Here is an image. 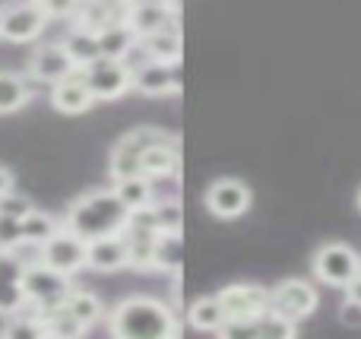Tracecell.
Segmentation results:
<instances>
[{
    "label": "cell",
    "instance_id": "6da1fadb",
    "mask_svg": "<svg viewBox=\"0 0 361 339\" xmlns=\"http://www.w3.org/2000/svg\"><path fill=\"white\" fill-rule=\"evenodd\" d=\"M130 219V209L124 207V200L118 197L114 187H95L80 194L67 207V219L63 228H70L73 235L92 241L105 238V235H121Z\"/></svg>",
    "mask_w": 361,
    "mask_h": 339
},
{
    "label": "cell",
    "instance_id": "7a4b0ae2",
    "mask_svg": "<svg viewBox=\"0 0 361 339\" xmlns=\"http://www.w3.org/2000/svg\"><path fill=\"white\" fill-rule=\"evenodd\" d=\"M108 333L118 339H175L180 323L169 304L149 295H133L108 314Z\"/></svg>",
    "mask_w": 361,
    "mask_h": 339
},
{
    "label": "cell",
    "instance_id": "3957f363",
    "mask_svg": "<svg viewBox=\"0 0 361 339\" xmlns=\"http://www.w3.org/2000/svg\"><path fill=\"white\" fill-rule=\"evenodd\" d=\"M80 76L86 80V86L92 89L95 101H114L121 95H127L133 89V76L127 61L121 57H95L86 67H80Z\"/></svg>",
    "mask_w": 361,
    "mask_h": 339
},
{
    "label": "cell",
    "instance_id": "277c9868",
    "mask_svg": "<svg viewBox=\"0 0 361 339\" xmlns=\"http://www.w3.org/2000/svg\"><path fill=\"white\" fill-rule=\"evenodd\" d=\"M311 270L324 285H333V289H349L352 279L361 273V257H358L355 247L343 245V241H330V245L317 247Z\"/></svg>",
    "mask_w": 361,
    "mask_h": 339
},
{
    "label": "cell",
    "instance_id": "5b68a950",
    "mask_svg": "<svg viewBox=\"0 0 361 339\" xmlns=\"http://www.w3.org/2000/svg\"><path fill=\"white\" fill-rule=\"evenodd\" d=\"M165 140H175V137L165 130H156V127H137V130L124 133V137L111 146V165H108L111 178L121 181V178L140 175V159H143V152L156 143H165Z\"/></svg>",
    "mask_w": 361,
    "mask_h": 339
},
{
    "label": "cell",
    "instance_id": "8992f818",
    "mask_svg": "<svg viewBox=\"0 0 361 339\" xmlns=\"http://www.w3.org/2000/svg\"><path fill=\"white\" fill-rule=\"evenodd\" d=\"M73 289L70 285V276L63 273L51 270L48 264H25V273H23V295H25V304L32 308H51V304H61L67 298V292Z\"/></svg>",
    "mask_w": 361,
    "mask_h": 339
},
{
    "label": "cell",
    "instance_id": "52a82bcc",
    "mask_svg": "<svg viewBox=\"0 0 361 339\" xmlns=\"http://www.w3.org/2000/svg\"><path fill=\"white\" fill-rule=\"evenodd\" d=\"M127 67H130V76H133V89L143 92V95H149V99H162V95H178L180 92L178 63L152 61V57L143 51V61H127Z\"/></svg>",
    "mask_w": 361,
    "mask_h": 339
},
{
    "label": "cell",
    "instance_id": "ba28073f",
    "mask_svg": "<svg viewBox=\"0 0 361 339\" xmlns=\"http://www.w3.org/2000/svg\"><path fill=\"white\" fill-rule=\"evenodd\" d=\"M269 311L288 321H307L317 311V289L307 279H282L269 289Z\"/></svg>",
    "mask_w": 361,
    "mask_h": 339
},
{
    "label": "cell",
    "instance_id": "9c48e42d",
    "mask_svg": "<svg viewBox=\"0 0 361 339\" xmlns=\"http://www.w3.org/2000/svg\"><path fill=\"white\" fill-rule=\"evenodd\" d=\"M42 264H48L51 270L73 276V273L86 270V238L73 235L70 228H57L48 241L42 245Z\"/></svg>",
    "mask_w": 361,
    "mask_h": 339
},
{
    "label": "cell",
    "instance_id": "30bf717a",
    "mask_svg": "<svg viewBox=\"0 0 361 339\" xmlns=\"http://www.w3.org/2000/svg\"><path fill=\"white\" fill-rule=\"evenodd\" d=\"M44 25H48V16H44V10L35 0L13 4L0 13V38H6V42H13V44L35 42Z\"/></svg>",
    "mask_w": 361,
    "mask_h": 339
},
{
    "label": "cell",
    "instance_id": "8fae6325",
    "mask_svg": "<svg viewBox=\"0 0 361 339\" xmlns=\"http://www.w3.org/2000/svg\"><path fill=\"white\" fill-rule=\"evenodd\" d=\"M206 209L216 219H241L250 209V190L238 178H219L206 190Z\"/></svg>",
    "mask_w": 361,
    "mask_h": 339
},
{
    "label": "cell",
    "instance_id": "7c38bea8",
    "mask_svg": "<svg viewBox=\"0 0 361 339\" xmlns=\"http://www.w3.org/2000/svg\"><path fill=\"white\" fill-rule=\"evenodd\" d=\"M219 302L228 317H260L269 311V292L254 283H235L219 292Z\"/></svg>",
    "mask_w": 361,
    "mask_h": 339
},
{
    "label": "cell",
    "instance_id": "4fadbf2b",
    "mask_svg": "<svg viewBox=\"0 0 361 339\" xmlns=\"http://www.w3.org/2000/svg\"><path fill=\"white\" fill-rule=\"evenodd\" d=\"M23 273L25 264L16 257V251H0V317L16 314L25 304Z\"/></svg>",
    "mask_w": 361,
    "mask_h": 339
},
{
    "label": "cell",
    "instance_id": "5bb4252c",
    "mask_svg": "<svg viewBox=\"0 0 361 339\" xmlns=\"http://www.w3.org/2000/svg\"><path fill=\"white\" fill-rule=\"evenodd\" d=\"M86 266L95 273H118L130 266L124 235H105V238L86 241Z\"/></svg>",
    "mask_w": 361,
    "mask_h": 339
},
{
    "label": "cell",
    "instance_id": "9a60e30c",
    "mask_svg": "<svg viewBox=\"0 0 361 339\" xmlns=\"http://www.w3.org/2000/svg\"><path fill=\"white\" fill-rule=\"evenodd\" d=\"M51 105L61 114H86L89 108L95 105V95H92V89L86 86V80L80 76V70L51 86Z\"/></svg>",
    "mask_w": 361,
    "mask_h": 339
},
{
    "label": "cell",
    "instance_id": "2e32d148",
    "mask_svg": "<svg viewBox=\"0 0 361 339\" xmlns=\"http://www.w3.org/2000/svg\"><path fill=\"white\" fill-rule=\"evenodd\" d=\"M29 73H32V80H42V82L54 86L57 80L76 73V63L70 61L63 44H42V48L29 57Z\"/></svg>",
    "mask_w": 361,
    "mask_h": 339
},
{
    "label": "cell",
    "instance_id": "e0dca14e",
    "mask_svg": "<svg viewBox=\"0 0 361 339\" xmlns=\"http://www.w3.org/2000/svg\"><path fill=\"white\" fill-rule=\"evenodd\" d=\"M127 25L137 32V38L152 35L156 29H165L169 23H178V13L165 6V0H133L124 13Z\"/></svg>",
    "mask_w": 361,
    "mask_h": 339
},
{
    "label": "cell",
    "instance_id": "ac0fdd59",
    "mask_svg": "<svg viewBox=\"0 0 361 339\" xmlns=\"http://www.w3.org/2000/svg\"><path fill=\"white\" fill-rule=\"evenodd\" d=\"M180 165V152H178V140H165V143H156L143 152L140 159V175H146L149 181H159V178H171Z\"/></svg>",
    "mask_w": 361,
    "mask_h": 339
},
{
    "label": "cell",
    "instance_id": "d6986e66",
    "mask_svg": "<svg viewBox=\"0 0 361 339\" xmlns=\"http://www.w3.org/2000/svg\"><path fill=\"white\" fill-rule=\"evenodd\" d=\"M140 48H143L152 61L178 63L180 61V29H178V23H169L165 29H156L152 35H143L140 38Z\"/></svg>",
    "mask_w": 361,
    "mask_h": 339
},
{
    "label": "cell",
    "instance_id": "ffe728a7",
    "mask_svg": "<svg viewBox=\"0 0 361 339\" xmlns=\"http://www.w3.org/2000/svg\"><path fill=\"white\" fill-rule=\"evenodd\" d=\"M225 321H228V314H225L219 295H209V298L203 295L187 308V323H190L193 330H200V333H219Z\"/></svg>",
    "mask_w": 361,
    "mask_h": 339
},
{
    "label": "cell",
    "instance_id": "44dd1931",
    "mask_svg": "<svg viewBox=\"0 0 361 339\" xmlns=\"http://www.w3.org/2000/svg\"><path fill=\"white\" fill-rule=\"evenodd\" d=\"M95 35H99V51L105 57H121V61H124V57L133 51V44L140 42L137 32L127 25V19H118V23L105 25V29H99Z\"/></svg>",
    "mask_w": 361,
    "mask_h": 339
},
{
    "label": "cell",
    "instance_id": "7402d4cb",
    "mask_svg": "<svg viewBox=\"0 0 361 339\" xmlns=\"http://www.w3.org/2000/svg\"><path fill=\"white\" fill-rule=\"evenodd\" d=\"M32 101V86L25 76L0 70V114H13Z\"/></svg>",
    "mask_w": 361,
    "mask_h": 339
},
{
    "label": "cell",
    "instance_id": "603a6c76",
    "mask_svg": "<svg viewBox=\"0 0 361 339\" xmlns=\"http://www.w3.org/2000/svg\"><path fill=\"white\" fill-rule=\"evenodd\" d=\"M63 308H67L86 330L105 317V308H102L99 295H95V292H86V289H70L67 298H63Z\"/></svg>",
    "mask_w": 361,
    "mask_h": 339
},
{
    "label": "cell",
    "instance_id": "cb8c5ba5",
    "mask_svg": "<svg viewBox=\"0 0 361 339\" xmlns=\"http://www.w3.org/2000/svg\"><path fill=\"white\" fill-rule=\"evenodd\" d=\"M63 51H67L70 61L76 63V70L86 67V63L95 61V57H102L99 35H95V32H89V29H82V25H76V29L67 35V42H63Z\"/></svg>",
    "mask_w": 361,
    "mask_h": 339
},
{
    "label": "cell",
    "instance_id": "d4e9b609",
    "mask_svg": "<svg viewBox=\"0 0 361 339\" xmlns=\"http://www.w3.org/2000/svg\"><path fill=\"white\" fill-rule=\"evenodd\" d=\"M19 226H23V245H38V247H42L44 241L57 232V228H61L54 216L42 213V209H35V207H32L29 213L19 219Z\"/></svg>",
    "mask_w": 361,
    "mask_h": 339
},
{
    "label": "cell",
    "instance_id": "484cf974",
    "mask_svg": "<svg viewBox=\"0 0 361 339\" xmlns=\"http://www.w3.org/2000/svg\"><path fill=\"white\" fill-rule=\"evenodd\" d=\"M152 270L178 273L180 270V232H159L152 247Z\"/></svg>",
    "mask_w": 361,
    "mask_h": 339
},
{
    "label": "cell",
    "instance_id": "4316f807",
    "mask_svg": "<svg viewBox=\"0 0 361 339\" xmlns=\"http://www.w3.org/2000/svg\"><path fill=\"white\" fill-rule=\"evenodd\" d=\"M114 190L118 197L124 200L127 209H140V207H149L156 197H152V181L146 175H130V178H121L114 181Z\"/></svg>",
    "mask_w": 361,
    "mask_h": 339
},
{
    "label": "cell",
    "instance_id": "83f0119b",
    "mask_svg": "<svg viewBox=\"0 0 361 339\" xmlns=\"http://www.w3.org/2000/svg\"><path fill=\"white\" fill-rule=\"evenodd\" d=\"M295 333H298V323L276 314V311L257 317V339H292Z\"/></svg>",
    "mask_w": 361,
    "mask_h": 339
},
{
    "label": "cell",
    "instance_id": "f1b7e54d",
    "mask_svg": "<svg viewBox=\"0 0 361 339\" xmlns=\"http://www.w3.org/2000/svg\"><path fill=\"white\" fill-rule=\"evenodd\" d=\"M19 245H23V226H19V219L0 213V251H16Z\"/></svg>",
    "mask_w": 361,
    "mask_h": 339
},
{
    "label": "cell",
    "instance_id": "f546056e",
    "mask_svg": "<svg viewBox=\"0 0 361 339\" xmlns=\"http://www.w3.org/2000/svg\"><path fill=\"white\" fill-rule=\"evenodd\" d=\"M156 203V216H159V228L162 232H180V207L175 200H152Z\"/></svg>",
    "mask_w": 361,
    "mask_h": 339
},
{
    "label": "cell",
    "instance_id": "4dcf8cb0",
    "mask_svg": "<svg viewBox=\"0 0 361 339\" xmlns=\"http://www.w3.org/2000/svg\"><path fill=\"white\" fill-rule=\"evenodd\" d=\"M29 209H32V200L23 194H16V190H6V194L0 197V213L13 216V219H23Z\"/></svg>",
    "mask_w": 361,
    "mask_h": 339
},
{
    "label": "cell",
    "instance_id": "1f68e13d",
    "mask_svg": "<svg viewBox=\"0 0 361 339\" xmlns=\"http://www.w3.org/2000/svg\"><path fill=\"white\" fill-rule=\"evenodd\" d=\"M35 4L42 6L48 19H63V16H76L80 0H35Z\"/></svg>",
    "mask_w": 361,
    "mask_h": 339
},
{
    "label": "cell",
    "instance_id": "d6a6232c",
    "mask_svg": "<svg viewBox=\"0 0 361 339\" xmlns=\"http://www.w3.org/2000/svg\"><path fill=\"white\" fill-rule=\"evenodd\" d=\"M339 321L345 323V327H361V302L358 298H345L343 308H339Z\"/></svg>",
    "mask_w": 361,
    "mask_h": 339
},
{
    "label": "cell",
    "instance_id": "836d02e7",
    "mask_svg": "<svg viewBox=\"0 0 361 339\" xmlns=\"http://www.w3.org/2000/svg\"><path fill=\"white\" fill-rule=\"evenodd\" d=\"M6 190H13V171L0 168V197H4Z\"/></svg>",
    "mask_w": 361,
    "mask_h": 339
},
{
    "label": "cell",
    "instance_id": "e575fe53",
    "mask_svg": "<svg viewBox=\"0 0 361 339\" xmlns=\"http://www.w3.org/2000/svg\"><path fill=\"white\" fill-rule=\"evenodd\" d=\"M108 4H114V6H124V10H127V6H130L133 0H108Z\"/></svg>",
    "mask_w": 361,
    "mask_h": 339
},
{
    "label": "cell",
    "instance_id": "d590c367",
    "mask_svg": "<svg viewBox=\"0 0 361 339\" xmlns=\"http://www.w3.org/2000/svg\"><path fill=\"white\" fill-rule=\"evenodd\" d=\"M358 209H361V190H358Z\"/></svg>",
    "mask_w": 361,
    "mask_h": 339
}]
</instances>
